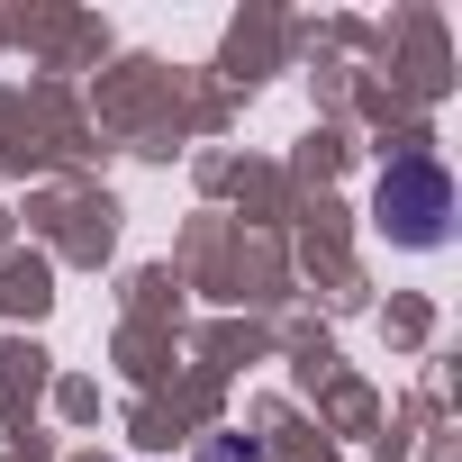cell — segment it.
Listing matches in <instances>:
<instances>
[{"mask_svg": "<svg viewBox=\"0 0 462 462\" xmlns=\"http://www.w3.org/2000/svg\"><path fill=\"white\" fill-rule=\"evenodd\" d=\"M381 236L390 245H408V254H435L444 236H453V181H444V163L435 154H399L390 172H381Z\"/></svg>", "mask_w": 462, "mask_h": 462, "instance_id": "cell-1", "label": "cell"}, {"mask_svg": "<svg viewBox=\"0 0 462 462\" xmlns=\"http://www.w3.org/2000/svg\"><path fill=\"white\" fill-rule=\"evenodd\" d=\"M199 462H263V444H254V435H245V444H236V435H208Z\"/></svg>", "mask_w": 462, "mask_h": 462, "instance_id": "cell-2", "label": "cell"}]
</instances>
